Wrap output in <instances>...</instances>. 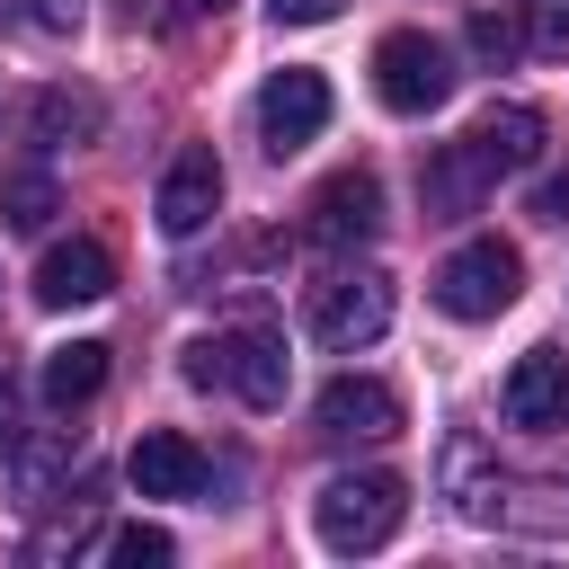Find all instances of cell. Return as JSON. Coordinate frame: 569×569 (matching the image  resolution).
Listing matches in <instances>:
<instances>
[{
	"label": "cell",
	"instance_id": "1",
	"mask_svg": "<svg viewBox=\"0 0 569 569\" xmlns=\"http://www.w3.org/2000/svg\"><path fill=\"white\" fill-rule=\"evenodd\" d=\"M400 525H409V480H400V471H338V480H320V498H311V533H320L338 560L382 551Z\"/></svg>",
	"mask_w": 569,
	"mask_h": 569
},
{
	"label": "cell",
	"instance_id": "2",
	"mask_svg": "<svg viewBox=\"0 0 569 569\" xmlns=\"http://www.w3.org/2000/svg\"><path fill=\"white\" fill-rule=\"evenodd\" d=\"M187 382L196 391H231L249 409H276L284 400V338L276 329H213L187 347Z\"/></svg>",
	"mask_w": 569,
	"mask_h": 569
},
{
	"label": "cell",
	"instance_id": "3",
	"mask_svg": "<svg viewBox=\"0 0 569 569\" xmlns=\"http://www.w3.org/2000/svg\"><path fill=\"white\" fill-rule=\"evenodd\" d=\"M516 293H525V249L498 240V231L462 240V249L436 267V311H445V320H498Z\"/></svg>",
	"mask_w": 569,
	"mask_h": 569
},
{
	"label": "cell",
	"instance_id": "4",
	"mask_svg": "<svg viewBox=\"0 0 569 569\" xmlns=\"http://www.w3.org/2000/svg\"><path fill=\"white\" fill-rule=\"evenodd\" d=\"M373 98H382L391 116H436V107L453 98V53H445V36L391 27V36L373 44Z\"/></svg>",
	"mask_w": 569,
	"mask_h": 569
},
{
	"label": "cell",
	"instance_id": "5",
	"mask_svg": "<svg viewBox=\"0 0 569 569\" xmlns=\"http://www.w3.org/2000/svg\"><path fill=\"white\" fill-rule=\"evenodd\" d=\"M382 329H391V276H382V267H347V276L311 284V338H320V347L356 356V347H373Z\"/></svg>",
	"mask_w": 569,
	"mask_h": 569
},
{
	"label": "cell",
	"instance_id": "6",
	"mask_svg": "<svg viewBox=\"0 0 569 569\" xmlns=\"http://www.w3.org/2000/svg\"><path fill=\"white\" fill-rule=\"evenodd\" d=\"M382 231V178L373 169H338V178H320L311 187V204H302V240L311 249H365Z\"/></svg>",
	"mask_w": 569,
	"mask_h": 569
},
{
	"label": "cell",
	"instance_id": "7",
	"mask_svg": "<svg viewBox=\"0 0 569 569\" xmlns=\"http://www.w3.org/2000/svg\"><path fill=\"white\" fill-rule=\"evenodd\" d=\"M320 124H329V80L302 71V62L267 71V89H258V142H267L276 160H293L302 142H320Z\"/></svg>",
	"mask_w": 569,
	"mask_h": 569
},
{
	"label": "cell",
	"instance_id": "8",
	"mask_svg": "<svg viewBox=\"0 0 569 569\" xmlns=\"http://www.w3.org/2000/svg\"><path fill=\"white\" fill-rule=\"evenodd\" d=\"M311 418L329 445H382V436H400V391L373 373H338V382H320Z\"/></svg>",
	"mask_w": 569,
	"mask_h": 569
},
{
	"label": "cell",
	"instance_id": "9",
	"mask_svg": "<svg viewBox=\"0 0 569 569\" xmlns=\"http://www.w3.org/2000/svg\"><path fill=\"white\" fill-rule=\"evenodd\" d=\"M462 516H471V525H498V533L569 542V480H489Z\"/></svg>",
	"mask_w": 569,
	"mask_h": 569
},
{
	"label": "cell",
	"instance_id": "10",
	"mask_svg": "<svg viewBox=\"0 0 569 569\" xmlns=\"http://www.w3.org/2000/svg\"><path fill=\"white\" fill-rule=\"evenodd\" d=\"M151 213H160V231H169V240H196V231L222 213V160H213L204 142H187V151L160 169V196H151Z\"/></svg>",
	"mask_w": 569,
	"mask_h": 569
},
{
	"label": "cell",
	"instance_id": "11",
	"mask_svg": "<svg viewBox=\"0 0 569 569\" xmlns=\"http://www.w3.org/2000/svg\"><path fill=\"white\" fill-rule=\"evenodd\" d=\"M489 187H498V169L471 151V133H462V142H436V151H427V169H418L427 222H462V213H480V204H489Z\"/></svg>",
	"mask_w": 569,
	"mask_h": 569
},
{
	"label": "cell",
	"instance_id": "12",
	"mask_svg": "<svg viewBox=\"0 0 569 569\" xmlns=\"http://www.w3.org/2000/svg\"><path fill=\"white\" fill-rule=\"evenodd\" d=\"M116 293V258L107 240H53L36 258V302L44 311H80V302H107Z\"/></svg>",
	"mask_w": 569,
	"mask_h": 569
},
{
	"label": "cell",
	"instance_id": "13",
	"mask_svg": "<svg viewBox=\"0 0 569 569\" xmlns=\"http://www.w3.org/2000/svg\"><path fill=\"white\" fill-rule=\"evenodd\" d=\"M98 124H107V107H98V89H36L27 107H18V142H36V151H80V142H98Z\"/></svg>",
	"mask_w": 569,
	"mask_h": 569
},
{
	"label": "cell",
	"instance_id": "14",
	"mask_svg": "<svg viewBox=\"0 0 569 569\" xmlns=\"http://www.w3.org/2000/svg\"><path fill=\"white\" fill-rule=\"evenodd\" d=\"M498 400H507V427H569V356L560 347H525Z\"/></svg>",
	"mask_w": 569,
	"mask_h": 569
},
{
	"label": "cell",
	"instance_id": "15",
	"mask_svg": "<svg viewBox=\"0 0 569 569\" xmlns=\"http://www.w3.org/2000/svg\"><path fill=\"white\" fill-rule=\"evenodd\" d=\"M542 107H525V98H489L480 107V124H471V151L498 169V178H516V169H533L542 160Z\"/></svg>",
	"mask_w": 569,
	"mask_h": 569
},
{
	"label": "cell",
	"instance_id": "16",
	"mask_svg": "<svg viewBox=\"0 0 569 569\" xmlns=\"http://www.w3.org/2000/svg\"><path fill=\"white\" fill-rule=\"evenodd\" d=\"M124 471H133V489H142V498H196V489H204V453H196L178 427H142Z\"/></svg>",
	"mask_w": 569,
	"mask_h": 569
},
{
	"label": "cell",
	"instance_id": "17",
	"mask_svg": "<svg viewBox=\"0 0 569 569\" xmlns=\"http://www.w3.org/2000/svg\"><path fill=\"white\" fill-rule=\"evenodd\" d=\"M107 338H71V347H53L44 365H36V391H44V409H80V400H98L107 391Z\"/></svg>",
	"mask_w": 569,
	"mask_h": 569
},
{
	"label": "cell",
	"instance_id": "18",
	"mask_svg": "<svg viewBox=\"0 0 569 569\" xmlns=\"http://www.w3.org/2000/svg\"><path fill=\"white\" fill-rule=\"evenodd\" d=\"M53 213H62V187L44 169H0V222L9 231H44Z\"/></svg>",
	"mask_w": 569,
	"mask_h": 569
},
{
	"label": "cell",
	"instance_id": "19",
	"mask_svg": "<svg viewBox=\"0 0 569 569\" xmlns=\"http://www.w3.org/2000/svg\"><path fill=\"white\" fill-rule=\"evenodd\" d=\"M516 36L542 62H569V0H516Z\"/></svg>",
	"mask_w": 569,
	"mask_h": 569
},
{
	"label": "cell",
	"instance_id": "20",
	"mask_svg": "<svg viewBox=\"0 0 569 569\" xmlns=\"http://www.w3.org/2000/svg\"><path fill=\"white\" fill-rule=\"evenodd\" d=\"M107 560H116V569H169L178 542H169L160 525H116V533H107Z\"/></svg>",
	"mask_w": 569,
	"mask_h": 569
},
{
	"label": "cell",
	"instance_id": "21",
	"mask_svg": "<svg viewBox=\"0 0 569 569\" xmlns=\"http://www.w3.org/2000/svg\"><path fill=\"white\" fill-rule=\"evenodd\" d=\"M471 44H480V53H489V62H507V53H516V44H525V36H516V27H507V18H498V9H480V18H471Z\"/></svg>",
	"mask_w": 569,
	"mask_h": 569
},
{
	"label": "cell",
	"instance_id": "22",
	"mask_svg": "<svg viewBox=\"0 0 569 569\" xmlns=\"http://www.w3.org/2000/svg\"><path fill=\"white\" fill-rule=\"evenodd\" d=\"M276 9V27H320V18H338L347 0H267Z\"/></svg>",
	"mask_w": 569,
	"mask_h": 569
},
{
	"label": "cell",
	"instance_id": "23",
	"mask_svg": "<svg viewBox=\"0 0 569 569\" xmlns=\"http://www.w3.org/2000/svg\"><path fill=\"white\" fill-rule=\"evenodd\" d=\"M533 213H542V222H569V178H542V187H533Z\"/></svg>",
	"mask_w": 569,
	"mask_h": 569
},
{
	"label": "cell",
	"instance_id": "24",
	"mask_svg": "<svg viewBox=\"0 0 569 569\" xmlns=\"http://www.w3.org/2000/svg\"><path fill=\"white\" fill-rule=\"evenodd\" d=\"M27 18H36V27H53V36H62V27H80V0H27Z\"/></svg>",
	"mask_w": 569,
	"mask_h": 569
},
{
	"label": "cell",
	"instance_id": "25",
	"mask_svg": "<svg viewBox=\"0 0 569 569\" xmlns=\"http://www.w3.org/2000/svg\"><path fill=\"white\" fill-rule=\"evenodd\" d=\"M196 9H231V0H196Z\"/></svg>",
	"mask_w": 569,
	"mask_h": 569
},
{
	"label": "cell",
	"instance_id": "26",
	"mask_svg": "<svg viewBox=\"0 0 569 569\" xmlns=\"http://www.w3.org/2000/svg\"><path fill=\"white\" fill-rule=\"evenodd\" d=\"M133 9H142V0H133Z\"/></svg>",
	"mask_w": 569,
	"mask_h": 569
}]
</instances>
